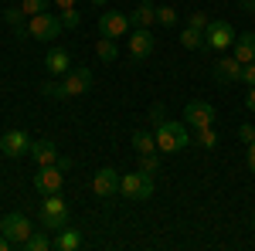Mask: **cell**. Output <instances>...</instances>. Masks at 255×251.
<instances>
[{
    "instance_id": "1",
    "label": "cell",
    "mask_w": 255,
    "mask_h": 251,
    "mask_svg": "<svg viewBox=\"0 0 255 251\" xmlns=\"http://www.w3.org/2000/svg\"><path fill=\"white\" fill-rule=\"evenodd\" d=\"M150 126H153V136H157V150L167 156L180 153L191 146V136H187V126L177 122V119L163 116V105H153L150 109Z\"/></svg>"
},
{
    "instance_id": "2",
    "label": "cell",
    "mask_w": 255,
    "mask_h": 251,
    "mask_svg": "<svg viewBox=\"0 0 255 251\" xmlns=\"http://www.w3.org/2000/svg\"><path fill=\"white\" fill-rule=\"evenodd\" d=\"M41 224L48 231H61L68 224V204H65L61 193H44V200H41Z\"/></svg>"
},
{
    "instance_id": "3",
    "label": "cell",
    "mask_w": 255,
    "mask_h": 251,
    "mask_svg": "<svg viewBox=\"0 0 255 251\" xmlns=\"http://www.w3.org/2000/svg\"><path fill=\"white\" fill-rule=\"evenodd\" d=\"M0 231L7 234V241H10L14 248H24V241L34 234V224H31L27 214L14 211V214H7V217H0Z\"/></svg>"
},
{
    "instance_id": "4",
    "label": "cell",
    "mask_w": 255,
    "mask_h": 251,
    "mask_svg": "<svg viewBox=\"0 0 255 251\" xmlns=\"http://www.w3.org/2000/svg\"><path fill=\"white\" fill-rule=\"evenodd\" d=\"M61 31H65L61 17L58 14H48V10H41V14H34L27 20V34L38 41H55V38H61Z\"/></svg>"
},
{
    "instance_id": "5",
    "label": "cell",
    "mask_w": 255,
    "mask_h": 251,
    "mask_svg": "<svg viewBox=\"0 0 255 251\" xmlns=\"http://www.w3.org/2000/svg\"><path fill=\"white\" fill-rule=\"evenodd\" d=\"M119 193H123L126 200H150V197H153V180H150V173H143V170L126 173L123 183H119Z\"/></svg>"
},
{
    "instance_id": "6",
    "label": "cell",
    "mask_w": 255,
    "mask_h": 251,
    "mask_svg": "<svg viewBox=\"0 0 255 251\" xmlns=\"http://www.w3.org/2000/svg\"><path fill=\"white\" fill-rule=\"evenodd\" d=\"M235 27L228 24V20H211L208 24V31H204V48H211V51H228L232 44H235Z\"/></svg>"
},
{
    "instance_id": "7",
    "label": "cell",
    "mask_w": 255,
    "mask_h": 251,
    "mask_svg": "<svg viewBox=\"0 0 255 251\" xmlns=\"http://www.w3.org/2000/svg\"><path fill=\"white\" fill-rule=\"evenodd\" d=\"M89 88H92V68H85V65L68 68V75H61V92H65V98H79Z\"/></svg>"
},
{
    "instance_id": "8",
    "label": "cell",
    "mask_w": 255,
    "mask_h": 251,
    "mask_svg": "<svg viewBox=\"0 0 255 251\" xmlns=\"http://www.w3.org/2000/svg\"><path fill=\"white\" fill-rule=\"evenodd\" d=\"M0 153L10 156V160L27 156V153H31V136L24 133V129H7V133L0 136Z\"/></svg>"
},
{
    "instance_id": "9",
    "label": "cell",
    "mask_w": 255,
    "mask_h": 251,
    "mask_svg": "<svg viewBox=\"0 0 255 251\" xmlns=\"http://www.w3.org/2000/svg\"><path fill=\"white\" fill-rule=\"evenodd\" d=\"M184 119L191 129H204V126H215V105L211 102H201V98H191L184 105Z\"/></svg>"
},
{
    "instance_id": "10",
    "label": "cell",
    "mask_w": 255,
    "mask_h": 251,
    "mask_svg": "<svg viewBox=\"0 0 255 251\" xmlns=\"http://www.w3.org/2000/svg\"><path fill=\"white\" fill-rule=\"evenodd\" d=\"M65 173H68V170H61L58 163L38 167V173H34V190L38 193H58L61 183H65Z\"/></svg>"
},
{
    "instance_id": "11",
    "label": "cell",
    "mask_w": 255,
    "mask_h": 251,
    "mask_svg": "<svg viewBox=\"0 0 255 251\" xmlns=\"http://www.w3.org/2000/svg\"><path fill=\"white\" fill-rule=\"evenodd\" d=\"M119 183H123L119 170L102 167V170L92 176V193H96V197H102V200H109V197H116V193H119Z\"/></svg>"
},
{
    "instance_id": "12",
    "label": "cell",
    "mask_w": 255,
    "mask_h": 251,
    "mask_svg": "<svg viewBox=\"0 0 255 251\" xmlns=\"http://www.w3.org/2000/svg\"><path fill=\"white\" fill-rule=\"evenodd\" d=\"M129 27H133L129 14H119V10H106L99 17V34H106V38H126Z\"/></svg>"
},
{
    "instance_id": "13",
    "label": "cell",
    "mask_w": 255,
    "mask_h": 251,
    "mask_svg": "<svg viewBox=\"0 0 255 251\" xmlns=\"http://www.w3.org/2000/svg\"><path fill=\"white\" fill-rule=\"evenodd\" d=\"M153 48H157V38L150 34V27H136V31L129 34V55L136 61H146L153 55Z\"/></svg>"
},
{
    "instance_id": "14",
    "label": "cell",
    "mask_w": 255,
    "mask_h": 251,
    "mask_svg": "<svg viewBox=\"0 0 255 251\" xmlns=\"http://www.w3.org/2000/svg\"><path fill=\"white\" fill-rule=\"evenodd\" d=\"M211 72H215V82H221V85H232V82H242V61H238L235 55L218 58Z\"/></svg>"
},
{
    "instance_id": "15",
    "label": "cell",
    "mask_w": 255,
    "mask_h": 251,
    "mask_svg": "<svg viewBox=\"0 0 255 251\" xmlns=\"http://www.w3.org/2000/svg\"><path fill=\"white\" fill-rule=\"evenodd\" d=\"M31 160L38 163V167H51V163H58V146L51 143V139H31Z\"/></svg>"
},
{
    "instance_id": "16",
    "label": "cell",
    "mask_w": 255,
    "mask_h": 251,
    "mask_svg": "<svg viewBox=\"0 0 255 251\" xmlns=\"http://www.w3.org/2000/svg\"><path fill=\"white\" fill-rule=\"evenodd\" d=\"M44 68H48V75H68V68H72V55H68L65 48H51L48 58H44Z\"/></svg>"
},
{
    "instance_id": "17",
    "label": "cell",
    "mask_w": 255,
    "mask_h": 251,
    "mask_svg": "<svg viewBox=\"0 0 255 251\" xmlns=\"http://www.w3.org/2000/svg\"><path fill=\"white\" fill-rule=\"evenodd\" d=\"M232 55H235L242 65L255 61V31H249V34H238L235 44H232Z\"/></svg>"
},
{
    "instance_id": "18",
    "label": "cell",
    "mask_w": 255,
    "mask_h": 251,
    "mask_svg": "<svg viewBox=\"0 0 255 251\" xmlns=\"http://www.w3.org/2000/svg\"><path fill=\"white\" fill-rule=\"evenodd\" d=\"M82 245H85V238H82V231H75V228H61L58 238L51 241V248H58V251H79Z\"/></svg>"
},
{
    "instance_id": "19",
    "label": "cell",
    "mask_w": 255,
    "mask_h": 251,
    "mask_svg": "<svg viewBox=\"0 0 255 251\" xmlns=\"http://www.w3.org/2000/svg\"><path fill=\"white\" fill-rule=\"evenodd\" d=\"M129 24H133V27H150V24H157V3H153V0H143L136 10L129 14Z\"/></svg>"
},
{
    "instance_id": "20",
    "label": "cell",
    "mask_w": 255,
    "mask_h": 251,
    "mask_svg": "<svg viewBox=\"0 0 255 251\" xmlns=\"http://www.w3.org/2000/svg\"><path fill=\"white\" fill-rule=\"evenodd\" d=\"M96 55H99V61H106V65H109V61H119L116 38H106V34H102V38L96 41Z\"/></svg>"
},
{
    "instance_id": "21",
    "label": "cell",
    "mask_w": 255,
    "mask_h": 251,
    "mask_svg": "<svg viewBox=\"0 0 255 251\" xmlns=\"http://www.w3.org/2000/svg\"><path fill=\"white\" fill-rule=\"evenodd\" d=\"M133 146H136V153H160L153 129H136L133 133Z\"/></svg>"
},
{
    "instance_id": "22",
    "label": "cell",
    "mask_w": 255,
    "mask_h": 251,
    "mask_svg": "<svg viewBox=\"0 0 255 251\" xmlns=\"http://www.w3.org/2000/svg\"><path fill=\"white\" fill-rule=\"evenodd\" d=\"M27 20H31V17H27L20 7H10V10H3V24H7V27H14L17 34H27Z\"/></svg>"
},
{
    "instance_id": "23",
    "label": "cell",
    "mask_w": 255,
    "mask_h": 251,
    "mask_svg": "<svg viewBox=\"0 0 255 251\" xmlns=\"http://www.w3.org/2000/svg\"><path fill=\"white\" fill-rule=\"evenodd\" d=\"M194 143H197V146H204V150H215V146H218V129H215V126L194 129Z\"/></svg>"
},
{
    "instance_id": "24",
    "label": "cell",
    "mask_w": 255,
    "mask_h": 251,
    "mask_svg": "<svg viewBox=\"0 0 255 251\" xmlns=\"http://www.w3.org/2000/svg\"><path fill=\"white\" fill-rule=\"evenodd\" d=\"M180 44H184L187 51H197V48H204V34L194 31V27H184V31H180Z\"/></svg>"
},
{
    "instance_id": "25",
    "label": "cell",
    "mask_w": 255,
    "mask_h": 251,
    "mask_svg": "<svg viewBox=\"0 0 255 251\" xmlns=\"http://www.w3.org/2000/svg\"><path fill=\"white\" fill-rule=\"evenodd\" d=\"M136 170H143V173H157L160 170V153H139Z\"/></svg>"
},
{
    "instance_id": "26",
    "label": "cell",
    "mask_w": 255,
    "mask_h": 251,
    "mask_svg": "<svg viewBox=\"0 0 255 251\" xmlns=\"http://www.w3.org/2000/svg\"><path fill=\"white\" fill-rule=\"evenodd\" d=\"M51 248V238H48V234H31V238H27V241H24V251H48Z\"/></svg>"
},
{
    "instance_id": "27",
    "label": "cell",
    "mask_w": 255,
    "mask_h": 251,
    "mask_svg": "<svg viewBox=\"0 0 255 251\" xmlns=\"http://www.w3.org/2000/svg\"><path fill=\"white\" fill-rule=\"evenodd\" d=\"M38 92H41L44 98H65V92H61V82H51V78H48V82H41Z\"/></svg>"
},
{
    "instance_id": "28",
    "label": "cell",
    "mask_w": 255,
    "mask_h": 251,
    "mask_svg": "<svg viewBox=\"0 0 255 251\" xmlns=\"http://www.w3.org/2000/svg\"><path fill=\"white\" fill-rule=\"evenodd\" d=\"M157 24H163V27H177V10L174 7H157Z\"/></svg>"
},
{
    "instance_id": "29",
    "label": "cell",
    "mask_w": 255,
    "mask_h": 251,
    "mask_svg": "<svg viewBox=\"0 0 255 251\" xmlns=\"http://www.w3.org/2000/svg\"><path fill=\"white\" fill-rule=\"evenodd\" d=\"M208 24H211V20H208V14H204V10H194V14L187 17V27H194V31H201V34L208 31Z\"/></svg>"
},
{
    "instance_id": "30",
    "label": "cell",
    "mask_w": 255,
    "mask_h": 251,
    "mask_svg": "<svg viewBox=\"0 0 255 251\" xmlns=\"http://www.w3.org/2000/svg\"><path fill=\"white\" fill-rule=\"evenodd\" d=\"M48 7V0H20V10L27 14V17H34V14H41Z\"/></svg>"
},
{
    "instance_id": "31",
    "label": "cell",
    "mask_w": 255,
    "mask_h": 251,
    "mask_svg": "<svg viewBox=\"0 0 255 251\" xmlns=\"http://www.w3.org/2000/svg\"><path fill=\"white\" fill-rule=\"evenodd\" d=\"M61 24H65V27H79V24H82V14L75 10V7H68V10L61 14Z\"/></svg>"
},
{
    "instance_id": "32",
    "label": "cell",
    "mask_w": 255,
    "mask_h": 251,
    "mask_svg": "<svg viewBox=\"0 0 255 251\" xmlns=\"http://www.w3.org/2000/svg\"><path fill=\"white\" fill-rule=\"evenodd\" d=\"M238 139H242V143H255V126L242 122V126H238Z\"/></svg>"
},
{
    "instance_id": "33",
    "label": "cell",
    "mask_w": 255,
    "mask_h": 251,
    "mask_svg": "<svg viewBox=\"0 0 255 251\" xmlns=\"http://www.w3.org/2000/svg\"><path fill=\"white\" fill-rule=\"evenodd\" d=\"M242 82L252 88L255 85V61H249V65H242Z\"/></svg>"
},
{
    "instance_id": "34",
    "label": "cell",
    "mask_w": 255,
    "mask_h": 251,
    "mask_svg": "<svg viewBox=\"0 0 255 251\" xmlns=\"http://www.w3.org/2000/svg\"><path fill=\"white\" fill-rule=\"evenodd\" d=\"M245 109H249V112H255V85L245 92Z\"/></svg>"
},
{
    "instance_id": "35",
    "label": "cell",
    "mask_w": 255,
    "mask_h": 251,
    "mask_svg": "<svg viewBox=\"0 0 255 251\" xmlns=\"http://www.w3.org/2000/svg\"><path fill=\"white\" fill-rule=\"evenodd\" d=\"M245 160H249V170L255 173V143H249V153H245Z\"/></svg>"
},
{
    "instance_id": "36",
    "label": "cell",
    "mask_w": 255,
    "mask_h": 251,
    "mask_svg": "<svg viewBox=\"0 0 255 251\" xmlns=\"http://www.w3.org/2000/svg\"><path fill=\"white\" fill-rule=\"evenodd\" d=\"M55 3H58L61 10H68V7H75V3H79V0H55Z\"/></svg>"
},
{
    "instance_id": "37",
    "label": "cell",
    "mask_w": 255,
    "mask_h": 251,
    "mask_svg": "<svg viewBox=\"0 0 255 251\" xmlns=\"http://www.w3.org/2000/svg\"><path fill=\"white\" fill-rule=\"evenodd\" d=\"M242 7H245L249 14H255V0H242Z\"/></svg>"
},
{
    "instance_id": "38",
    "label": "cell",
    "mask_w": 255,
    "mask_h": 251,
    "mask_svg": "<svg viewBox=\"0 0 255 251\" xmlns=\"http://www.w3.org/2000/svg\"><path fill=\"white\" fill-rule=\"evenodd\" d=\"M89 3H92V7H106L109 0H89Z\"/></svg>"
},
{
    "instance_id": "39",
    "label": "cell",
    "mask_w": 255,
    "mask_h": 251,
    "mask_svg": "<svg viewBox=\"0 0 255 251\" xmlns=\"http://www.w3.org/2000/svg\"><path fill=\"white\" fill-rule=\"evenodd\" d=\"M252 228H255V214H252Z\"/></svg>"
}]
</instances>
